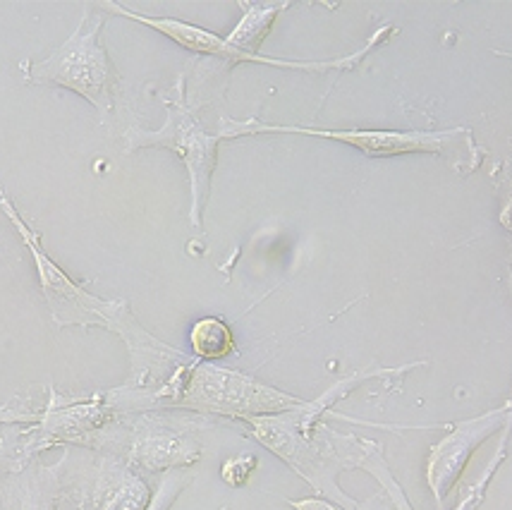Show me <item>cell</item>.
<instances>
[{
  "mask_svg": "<svg viewBox=\"0 0 512 510\" xmlns=\"http://www.w3.org/2000/svg\"><path fill=\"white\" fill-rule=\"evenodd\" d=\"M65 463L67 458L58 465L24 467L5 489V510H56L63 489Z\"/></svg>",
  "mask_w": 512,
  "mask_h": 510,
  "instance_id": "obj_8",
  "label": "cell"
},
{
  "mask_svg": "<svg viewBox=\"0 0 512 510\" xmlns=\"http://www.w3.org/2000/svg\"><path fill=\"white\" fill-rule=\"evenodd\" d=\"M510 417L512 405L484 412V415L474 417V420L455 424L446 439H441L434 448H431L429 460H426V482H429V489L434 491V499L438 501V506L446 503L448 494L455 489V484L460 482L462 472H465L474 451H477L491 434H496Z\"/></svg>",
  "mask_w": 512,
  "mask_h": 510,
  "instance_id": "obj_7",
  "label": "cell"
},
{
  "mask_svg": "<svg viewBox=\"0 0 512 510\" xmlns=\"http://www.w3.org/2000/svg\"><path fill=\"white\" fill-rule=\"evenodd\" d=\"M32 455L24 448L22 431L15 436H5L0 439V510H5V489H8L10 479L20 475L27 465H32Z\"/></svg>",
  "mask_w": 512,
  "mask_h": 510,
  "instance_id": "obj_11",
  "label": "cell"
},
{
  "mask_svg": "<svg viewBox=\"0 0 512 510\" xmlns=\"http://www.w3.org/2000/svg\"><path fill=\"white\" fill-rule=\"evenodd\" d=\"M496 453H498V455H496V460H493V463L489 465V470L484 472V477H481L479 482L474 484L472 489H469V494H467L465 499H462L460 503H457V508H455V510H477V508H479V503H481V499H484L486 487H489V482H491L493 472L498 470V465H501V460H503V455H505V441L501 443V448H498Z\"/></svg>",
  "mask_w": 512,
  "mask_h": 510,
  "instance_id": "obj_14",
  "label": "cell"
},
{
  "mask_svg": "<svg viewBox=\"0 0 512 510\" xmlns=\"http://www.w3.org/2000/svg\"><path fill=\"white\" fill-rule=\"evenodd\" d=\"M168 118L161 130L146 132L139 127H130L125 132L127 151L134 149H170L173 154L180 156L185 163L187 173H190V187H192V209L190 221L194 228H201L204 221V209L209 202L211 192V175L216 168L218 144H221V135H211L204 127L197 123L190 108L182 101H166Z\"/></svg>",
  "mask_w": 512,
  "mask_h": 510,
  "instance_id": "obj_6",
  "label": "cell"
},
{
  "mask_svg": "<svg viewBox=\"0 0 512 510\" xmlns=\"http://www.w3.org/2000/svg\"><path fill=\"white\" fill-rule=\"evenodd\" d=\"M290 506L295 510H345L343 506H335L328 499H302V501H290Z\"/></svg>",
  "mask_w": 512,
  "mask_h": 510,
  "instance_id": "obj_16",
  "label": "cell"
},
{
  "mask_svg": "<svg viewBox=\"0 0 512 510\" xmlns=\"http://www.w3.org/2000/svg\"><path fill=\"white\" fill-rule=\"evenodd\" d=\"M190 343L199 360H221L235 350V336L230 326L218 317L199 319L192 326Z\"/></svg>",
  "mask_w": 512,
  "mask_h": 510,
  "instance_id": "obj_10",
  "label": "cell"
},
{
  "mask_svg": "<svg viewBox=\"0 0 512 510\" xmlns=\"http://www.w3.org/2000/svg\"><path fill=\"white\" fill-rule=\"evenodd\" d=\"M256 465H259L256 455H235V458H230L228 463L221 467L223 482L230 484V487H245L249 477H252V472L256 470Z\"/></svg>",
  "mask_w": 512,
  "mask_h": 510,
  "instance_id": "obj_13",
  "label": "cell"
},
{
  "mask_svg": "<svg viewBox=\"0 0 512 510\" xmlns=\"http://www.w3.org/2000/svg\"><path fill=\"white\" fill-rule=\"evenodd\" d=\"M245 15L237 22V27L230 32L225 39L216 36L209 29L194 27L190 22L182 20H170V17H149L142 15V12L125 8L123 3H115V0H106V3H99L101 10L113 12V15L127 17V20L146 24L154 32L168 36L175 44L187 48V51L194 53H206V56H218L223 60H230V63H259V65H273V68L283 70H302V72H328V70H355L362 60L374 46H379L383 39V32L369 41L362 51L355 53V56L338 58V60H321V63H314V60H280V58H266L261 56V44L266 41V36L271 34L273 22L278 20V15L285 8H290V3H240Z\"/></svg>",
  "mask_w": 512,
  "mask_h": 510,
  "instance_id": "obj_2",
  "label": "cell"
},
{
  "mask_svg": "<svg viewBox=\"0 0 512 510\" xmlns=\"http://www.w3.org/2000/svg\"><path fill=\"white\" fill-rule=\"evenodd\" d=\"M89 448L115 458L134 472H170L192 467L201 458V446L192 431L178 429L156 417L118 422L115 417L91 436Z\"/></svg>",
  "mask_w": 512,
  "mask_h": 510,
  "instance_id": "obj_5",
  "label": "cell"
},
{
  "mask_svg": "<svg viewBox=\"0 0 512 510\" xmlns=\"http://www.w3.org/2000/svg\"><path fill=\"white\" fill-rule=\"evenodd\" d=\"M223 139H233L242 135H307L333 139V142L347 144V147L362 151V154L374 156V159H386V156L402 154H436L446 156L453 163H472L462 156V151L474 149L472 135L465 127L448 132H395V130H316V127L300 125H271L261 120H221ZM474 168V163H472Z\"/></svg>",
  "mask_w": 512,
  "mask_h": 510,
  "instance_id": "obj_4",
  "label": "cell"
},
{
  "mask_svg": "<svg viewBox=\"0 0 512 510\" xmlns=\"http://www.w3.org/2000/svg\"><path fill=\"white\" fill-rule=\"evenodd\" d=\"M106 27V12L99 5H84V15L67 39L46 60L39 63H24V82L29 84H56L70 89L87 99L99 111L101 123L118 108L120 75L115 70L111 56L101 41V32Z\"/></svg>",
  "mask_w": 512,
  "mask_h": 510,
  "instance_id": "obj_3",
  "label": "cell"
},
{
  "mask_svg": "<svg viewBox=\"0 0 512 510\" xmlns=\"http://www.w3.org/2000/svg\"><path fill=\"white\" fill-rule=\"evenodd\" d=\"M194 479V475L190 470H170L166 472V477L158 482V487L154 491V496H151V503L146 510H170L173 508V503L178 501V496L185 491L187 484H190Z\"/></svg>",
  "mask_w": 512,
  "mask_h": 510,
  "instance_id": "obj_12",
  "label": "cell"
},
{
  "mask_svg": "<svg viewBox=\"0 0 512 510\" xmlns=\"http://www.w3.org/2000/svg\"><path fill=\"white\" fill-rule=\"evenodd\" d=\"M101 487L106 491L96 510H146L151 503V489L137 472L115 458H101Z\"/></svg>",
  "mask_w": 512,
  "mask_h": 510,
  "instance_id": "obj_9",
  "label": "cell"
},
{
  "mask_svg": "<svg viewBox=\"0 0 512 510\" xmlns=\"http://www.w3.org/2000/svg\"><path fill=\"white\" fill-rule=\"evenodd\" d=\"M41 412L29 408V400L15 396L8 405L0 408V424H15V422H39Z\"/></svg>",
  "mask_w": 512,
  "mask_h": 510,
  "instance_id": "obj_15",
  "label": "cell"
},
{
  "mask_svg": "<svg viewBox=\"0 0 512 510\" xmlns=\"http://www.w3.org/2000/svg\"><path fill=\"white\" fill-rule=\"evenodd\" d=\"M0 209L8 216L12 228L17 230L24 247L32 252L36 273H39L41 293L46 297L53 324L58 329H67V326H82V329L101 326V329L118 333L132 355V376H137V388L146 386L154 379H161L163 369L173 360H185L180 350L170 348V345L151 336L134 319L125 300H103V297L87 293L84 285L72 281L56 261L48 257L44 245H41V235L24 221L17 206L12 204V199L3 190H0Z\"/></svg>",
  "mask_w": 512,
  "mask_h": 510,
  "instance_id": "obj_1",
  "label": "cell"
}]
</instances>
